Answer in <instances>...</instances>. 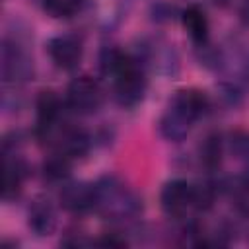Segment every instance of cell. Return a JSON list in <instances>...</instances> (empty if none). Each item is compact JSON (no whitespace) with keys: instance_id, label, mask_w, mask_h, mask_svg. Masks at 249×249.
<instances>
[{"instance_id":"52a82bcc","label":"cell","mask_w":249,"mask_h":249,"mask_svg":"<svg viewBox=\"0 0 249 249\" xmlns=\"http://www.w3.org/2000/svg\"><path fill=\"white\" fill-rule=\"evenodd\" d=\"M58 200L64 210H68L72 214H84V212L95 208V185H89L84 181L66 183L60 189Z\"/></svg>"},{"instance_id":"8fae6325","label":"cell","mask_w":249,"mask_h":249,"mask_svg":"<svg viewBox=\"0 0 249 249\" xmlns=\"http://www.w3.org/2000/svg\"><path fill=\"white\" fill-rule=\"evenodd\" d=\"M56 226V214L53 204L47 198H37L29 208V228L37 235H49L53 233Z\"/></svg>"},{"instance_id":"9c48e42d","label":"cell","mask_w":249,"mask_h":249,"mask_svg":"<svg viewBox=\"0 0 249 249\" xmlns=\"http://www.w3.org/2000/svg\"><path fill=\"white\" fill-rule=\"evenodd\" d=\"M27 175V163L14 156H6V163H4V181H2V196L4 200H12L19 195L21 191V183Z\"/></svg>"},{"instance_id":"9a60e30c","label":"cell","mask_w":249,"mask_h":249,"mask_svg":"<svg viewBox=\"0 0 249 249\" xmlns=\"http://www.w3.org/2000/svg\"><path fill=\"white\" fill-rule=\"evenodd\" d=\"M70 158L60 154V152H54L53 156H49L43 163V175L47 181L51 183H56V181H62L70 175Z\"/></svg>"},{"instance_id":"30bf717a","label":"cell","mask_w":249,"mask_h":249,"mask_svg":"<svg viewBox=\"0 0 249 249\" xmlns=\"http://www.w3.org/2000/svg\"><path fill=\"white\" fill-rule=\"evenodd\" d=\"M191 124H193V123H191L183 113H179L177 109H173V107L169 105L167 111L161 115V119H160V123H158V128H160V134H161L165 140H169V142H181V140L189 134Z\"/></svg>"},{"instance_id":"5bb4252c","label":"cell","mask_w":249,"mask_h":249,"mask_svg":"<svg viewBox=\"0 0 249 249\" xmlns=\"http://www.w3.org/2000/svg\"><path fill=\"white\" fill-rule=\"evenodd\" d=\"M222 152H224V144H222V136L218 132H210L204 136V140L198 146V154H200V161L206 169H216L222 161Z\"/></svg>"},{"instance_id":"8992f818","label":"cell","mask_w":249,"mask_h":249,"mask_svg":"<svg viewBox=\"0 0 249 249\" xmlns=\"http://www.w3.org/2000/svg\"><path fill=\"white\" fill-rule=\"evenodd\" d=\"M47 53L51 56V60L62 68V70H74L80 60H82V53H84V47H82V41L76 37V35H56L49 41L47 45Z\"/></svg>"},{"instance_id":"277c9868","label":"cell","mask_w":249,"mask_h":249,"mask_svg":"<svg viewBox=\"0 0 249 249\" xmlns=\"http://www.w3.org/2000/svg\"><path fill=\"white\" fill-rule=\"evenodd\" d=\"M101 88L89 76H78L68 84L66 89V105L80 115H91L101 105Z\"/></svg>"},{"instance_id":"ac0fdd59","label":"cell","mask_w":249,"mask_h":249,"mask_svg":"<svg viewBox=\"0 0 249 249\" xmlns=\"http://www.w3.org/2000/svg\"><path fill=\"white\" fill-rule=\"evenodd\" d=\"M171 12H173V8H169V6L163 4V2H160L158 6H154V18H156L158 21H161V19H169Z\"/></svg>"},{"instance_id":"7c38bea8","label":"cell","mask_w":249,"mask_h":249,"mask_svg":"<svg viewBox=\"0 0 249 249\" xmlns=\"http://www.w3.org/2000/svg\"><path fill=\"white\" fill-rule=\"evenodd\" d=\"M181 19H183V27L187 29L189 37L196 45L208 41V18L200 6H189L183 12Z\"/></svg>"},{"instance_id":"7402d4cb","label":"cell","mask_w":249,"mask_h":249,"mask_svg":"<svg viewBox=\"0 0 249 249\" xmlns=\"http://www.w3.org/2000/svg\"><path fill=\"white\" fill-rule=\"evenodd\" d=\"M214 4H218V6H226V4H230V0H214Z\"/></svg>"},{"instance_id":"e0dca14e","label":"cell","mask_w":249,"mask_h":249,"mask_svg":"<svg viewBox=\"0 0 249 249\" xmlns=\"http://www.w3.org/2000/svg\"><path fill=\"white\" fill-rule=\"evenodd\" d=\"M84 0H43V8L53 18H70L82 8Z\"/></svg>"},{"instance_id":"6da1fadb","label":"cell","mask_w":249,"mask_h":249,"mask_svg":"<svg viewBox=\"0 0 249 249\" xmlns=\"http://www.w3.org/2000/svg\"><path fill=\"white\" fill-rule=\"evenodd\" d=\"M95 208L109 220H132L140 214V198L115 175L95 183Z\"/></svg>"},{"instance_id":"d6986e66","label":"cell","mask_w":249,"mask_h":249,"mask_svg":"<svg viewBox=\"0 0 249 249\" xmlns=\"http://www.w3.org/2000/svg\"><path fill=\"white\" fill-rule=\"evenodd\" d=\"M95 243H99V245H107V247H123V245H126V239H121V237H117V235L113 233V235H105V237H101V239L95 241Z\"/></svg>"},{"instance_id":"2e32d148","label":"cell","mask_w":249,"mask_h":249,"mask_svg":"<svg viewBox=\"0 0 249 249\" xmlns=\"http://www.w3.org/2000/svg\"><path fill=\"white\" fill-rule=\"evenodd\" d=\"M228 148L235 160L249 161V130H231L228 136Z\"/></svg>"},{"instance_id":"5b68a950","label":"cell","mask_w":249,"mask_h":249,"mask_svg":"<svg viewBox=\"0 0 249 249\" xmlns=\"http://www.w3.org/2000/svg\"><path fill=\"white\" fill-rule=\"evenodd\" d=\"M161 208L171 218H183L189 210H195L193 200V185L183 179L167 181L160 195Z\"/></svg>"},{"instance_id":"7a4b0ae2","label":"cell","mask_w":249,"mask_h":249,"mask_svg":"<svg viewBox=\"0 0 249 249\" xmlns=\"http://www.w3.org/2000/svg\"><path fill=\"white\" fill-rule=\"evenodd\" d=\"M115 80V99L123 107H134L142 101L146 91V74L144 64L138 56H132L130 62L113 78Z\"/></svg>"},{"instance_id":"ba28073f","label":"cell","mask_w":249,"mask_h":249,"mask_svg":"<svg viewBox=\"0 0 249 249\" xmlns=\"http://www.w3.org/2000/svg\"><path fill=\"white\" fill-rule=\"evenodd\" d=\"M169 105L179 113H183L191 123H195L198 117H202L208 111L210 101L208 95L200 89H179Z\"/></svg>"},{"instance_id":"44dd1931","label":"cell","mask_w":249,"mask_h":249,"mask_svg":"<svg viewBox=\"0 0 249 249\" xmlns=\"http://www.w3.org/2000/svg\"><path fill=\"white\" fill-rule=\"evenodd\" d=\"M239 183L249 191V161H245V167H243V173H241V179Z\"/></svg>"},{"instance_id":"4fadbf2b","label":"cell","mask_w":249,"mask_h":249,"mask_svg":"<svg viewBox=\"0 0 249 249\" xmlns=\"http://www.w3.org/2000/svg\"><path fill=\"white\" fill-rule=\"evenodd\" d=\"M37 119H39V126L43 124H54V123H60V115H62V101L60 97L47 89V91H41L39 97H37Z\"/></svg>"},{"instance_id":"ffe728a7","label":"cell","mask_w":249,"mask_h":249,"mask_svg":"<svg viewBox=\"0 0 249 249\" xmlns=\"http://www.w3.org/2000/svg\"><path fill=\"white\" fill-rule=\"evenodd\" d=\"M239 18H241V21H243L245 25H249V0L239 8Z\"/></svg>"},{"instance_id":"3957f363","label":"cell","mask_w":249,"mask_h":249,"mask_svg":"<svg viewBox=\"0 0 249 249\" xmlns=\"http://www.w3.org/2000/svg\"><path fill=\"white\" fill-rule=\"evenodd\" d=\"M2 76L8 84H19L33 76V60L18 39H4Z\"/></svg>"}]
</instances>
